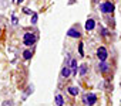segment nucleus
I'll use <instances>...</instances> for the list:
<instances>
[{
    "label": "nucleus",
    "instance_id": "1",
    "mask_svg": "<svg viewBox=\"0 0 121 106\" xmlns=\"http://www.w3.org/2000/svg\"><path fill=\"white\" fill-rule=\"evenodd\" d=\"M36 40H37V35L34 34V33H26L24 34V44L27 45V47H30V45H33L34 42H36Z\"/></svg>",
    "mask_w": 121,
    "mask_h": 106
},
{
    "label": "nucleus",
    "instance_id": "2",
    "mask_svg": "<svg viewBox=\"0 0 121 106\" xmlns=\"http://www.w3.org/2000/svg\"><path fill=\"white\" fill-rule=\"evenodd\" d=\"M97 57H98V60H100L101 62H104V61L107 60V57H108V52H107L105 47H100V48L97 49Z\"/></svg>",
    "mask_w": 121,
    "mask_h": 106
},
{
    "label": "nucleus",
    "instance_id": "3",
    "mask_svg": "<svg viewBox=\"0 0 121 106\" xmlns=\"http://www.w3.org/2000/svg\"><path fill=\"white\" fill-rule=\"evenodd\" d=\"M97 102V96L94 93H86L84 95V103L86 105H94Z\"/></svg>",
    "mask_w": 121,
    "mask_h": 106
},
{
    "label": "nucleus",
    "instance_id": "4",
    "mask_svg": "<svg viewBox=\"0 0 121 106\" xmlns=\"http://www.w3.org/2000/svg\"><path fill=\"white\" fill-rule=\"evenodd\" d=\"M100 9H101L103 13H111V11L114 10V4L110 3V2H107V3H103V4L100 6Z\"/></svg>",
    "mask_w": 121,
    "mask_h": 106
},
{
    "label": "nucleus",
    "instance_id": "5",
    "mask_svg": "<svg viewBox=\"0 0 121 106\" xmlns=\"http://www.w3.org/2000/svg\"><path fill=\"white\" fill-rule=\"evenodd\" d=\"M94 26H95L94 20H93V19H88V20H87V23H86V30H88V31H90V30H93V28H94Z\"/></svg>",
    "mask_w": 121,
    "mask_h": 106
},
{
    "label": "nucleus",
    "instance_id": "6",
    "mask_svg": "<svg viewBox=\"0 0 121 106\" xmlns=\"http://www.w3.org/2000/svg\"><path fill=\"white\" fill-rule=\"evenodd\" d=\"M69 35H70V37H74V38H78V37H80V33H78V30H76V28H70V30H69Z\"/></svg>",
    "mask_w": 121,
    "mask_h": 106
},
{
    "label": "nucleus",
    "instance_id": "7",
    "mask_svg": "<svg viewBox=\"0 0 121 106\" xmlns=\"http://www.w3.org/2000/svg\"><path fill=\"white\" fill-rule=\"evenodd\" d=\"M63 103H64L63 96L60 95V93H57V96H56V105H57V106H63Z\"/></svg>",
    "mask_w": 121,
    "mask_h": 106
},
{
    "label": "nucleus",
    "instance_id": "8",
    "mask_svg": "<svg viewBox=\"0 0 121 106\" xmlns=\"http://www.w3.org/2000/svg\"><path fill=\"white\" fill-rule=\"evenodd\" d=\"M70 69H71V68L66 65V67L63 68V71H61V76H63V78H67V76L70 75Z\"/></svg>",
    "mask_w": 121,
    "mask_h": 106
},
{
    "label": "nucleus",
    "instance_id": "9",
    "mask_svg": "<svg viewBox=\"0 0 121 106\" xmlns=\"http://www.w3.org/2000/svg\"><path fill=\"white\" fill-rule=\"evenodd\" d=\"M70 67H71V69H73L74 72H77V61H76V60H71V61H70Z\"/></svg>",
    "mask_w": 121,
    "mask_h": 106
},
{
    "label": "nucleus",
    "instance_id": "10",
    "mask_svg": "<svg viewBox=\"0 0 121 106\" xmlns=\"http://www.w3.org/2000/svg\"><path fill=\"white\" fill-rule=\"evenodd\" d=\"M23 55H24L26 60H30V58H31V52H30V51H24V52H23Z\"/></svg>",
    "mask_w": 121,
    "mask_h": 106
},
{
    "label": "nucleus",
    "instance_id": "11",
    "mask_svg": "<svg viewBox=\"0 0 121 106\" xmlns=\"http://www.w3.org/2000/svg\"><path fill=\"white\" fill-rule=\"evenodd\" d=\"M69 91H70V95H77L78 93V89L77 88H70Z\"/></svg>",
    "mask_w": 121,
    "mask_h": 106
},
{
    "label": "nucleus",
    "instance_id": "12",
    "mask_svg": "<svg viewBox=\"0 0 121 106\" xmlns=\"http://www.w3.org/2000/svg\"><path fill=\"white\" fill-rule=\"evenodd\" d=\"M86 71H87V69H86V65H83V67H81V71H80L81 75H86Z\"/></svg>",
    "mask_w": 121,
    "mask_h": 106
},
{
    "label": "nucleus",
    "instance_id": "13",
    "mask_svg": "<svg viewBox=\"0 0 121 106\" xmlns=\"http://www.w3.org/2000/svg\"><path fill=\"white\" fill-rule=\"evenodd\" d=\"M107 68H108V67H107L105 64H103V65H101V71H103V72H105V71H107Z\"/></svg>",
    "mask_w": 121,
    "mask_h": 106
},
{
    "label": "nucleus",
    "instance_id": "14",
    "mask_svg": "<svg viewBox=\"0 0 121 106\" xmlns=\"http://www.w3.org/2000/svg\"><path fill=\"white\" fill-rule=\"evenodd\" d=\"M78 51H80V54L83 55V44H80V47H78Z\"/></svg>",
    "mask_w": 121,
    "mask_h": 106
},
{
    "label": "nucleus",
    "instance_id": "15",
    "mask_svg": "<svg viewBox=\"0 0 121 106\" xmlns=\"http://www.w3.org/2000/svg\"><path fill=\"white\" fill-rule=\"evenodd\" d=\"M36 21H37V14L33 16V23H36Z\"/></svg>",
    "mask_w": 121,
    "mask_h": 106
},
{
    "label": "nucleus",
    "instance_id": "16",
    "mask_svg": "<svg viewBox=\"0 0 121 106\" xmlns=\"http://www.w3.org/2000/svg\"><path fill=\"white\" fill-rule=\"evenodd\" d=\"M3 106H12V103H10V102L7 100V102H4V105H3Z\"/></svg>",
    "mask_w": 121,
    "mask_h": 106
}]
</instances>
